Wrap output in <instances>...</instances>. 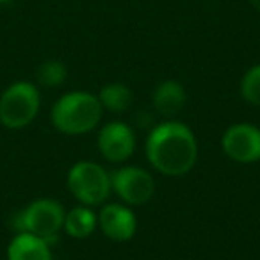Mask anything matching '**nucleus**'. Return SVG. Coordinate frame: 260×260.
<instances>
[{"mask_svg": "<svg viewBox=\"0 0 260 260\" xmlns=\"http://www.w3.org/2000/svg\"><path fill=\"white\" fill-rule=\"evenodd\" d=\"M40 91L30 82H15L0 96V123L18 130L30 125L40 112Z\"/></svg>", "mask_w": 260, "mask_h": 260, "instance_id": "nucleus-3", "label": "nucleus"}, {"mask_svg": "<svg viewBox=\"0 0 260 260\" xmlns=\"http://www.w3.org/2000/svg\"><path fill=\"white\" fill-rule=\"evenodd\" d=\"M102 107L107 109L111 112H123L130 107L132 104V93L125 84H109V86L102 87L100 94H98Z\"/></svg>", "mask_w": 260, "mask_h": 260, "instance_id": "nucleus-13", "label": "nucleus"}, {"mask_svg": "<svg viewBox=\"0 0 260 260\" xmlns=\"http://www.w3.org/2000/svg\"><path fill=\"white\" fill-rule=\"evenodd\" d=\"M98 226L111 241L123 242L136 235L138 219L128 207L111 203V205H105L98 214Z\"/></svg>", "mask_w": 260, "mask_h": 260, "instance_id": "nucleus-9", "label": "nucleus"}, {"mask_svg": "<svg viewBox=\"0 0 260 260\" xmlns=\"http://www.w3.org/2000/svg\"><path fill=\"white\" fill-rule=\"evenodd\" d=\"M8 260H52V251L48 241L29 232H20L9 242Z\"/></svg>", "mask_w": 260, "mask_h": 260, "instance_id": "nucleus-10", "label": "nucleus"}, {"mask_svg": "<svg viewBox=\"0 0 260 260\" xmlns=\"http://www.w3.org/2000/svg\"><path fill=\"white\" fill-rule=\"evenodd\" d=\"M221 146L234 162H256L260 160V128L248 123L232 125L223 134Z\"/></svg>", "mask_w": 260, "mask_h": 260, "instance_id": "nucleus-7", "label": "nucleus"}, {"mask_svg": "<svg viewBox=\"0 0 260 260\" xmlns=\"http://www.w3.org/2000/svg\"><path fill=\"white\" fill-rule=\"evenodd\" d=\"M66 75H68V70L62 64L61 61H55V59H50V61H45L38 66L36 72V79L41 86L45 87H57L61 86L66 80Z\"/></svg>", "mask_w": 260, "mask_h": 260, "instance_id": "nucleus-14", "label": "nucleus"}, {"mask_svg": "<svg viewBox=\"0 0 260 260\" xmlns=\"http://www.w3.org/2000/svg\"><path fill=\"white\" fill-rule=\"evenodd\" d=\"M111 184L116 194L128 205H145L155 192V180L148 171L136 166L119 168L111 175Z\"/></svg>", "mask_w": 260, "mask_h": 260, "instance_id": "nucleus-6", "label": "nucleus"}, {"mask_svg": "<svg viewBox=\"0 0 260 260\" xmlns=\"http://www.w3.org/2000/svg\"><path fill=\"white\" fill-rule=\"evenodd\" d=\"M153 105L159 114L166 118H173L185 105V91L182 84L175 80H164L153 91Z\"/></svg>", "mask_w": 260, "mask_h": 260, "instance_id": "nucleus-11", "label": "nucleus"}, {"mask_svg": "<svg viewBox=\"0 0 260 260\" xmlns=\"http://www.w3.org/2000/svg\"><path fill=\"white\" fill-rule=\"evenodd\" d=\"M98 226V216L89 207H75L64 216V232L73 239H86Z\"/></svg>", "mask_w": 260, "mask_h": 260, "instance_id": "nucleus-12", "label": "nucleus"}, {"mask_svg": "<svg viewBox=\"0 0 260 260\" xmlns=\"http://www.w3.org/2000/svg\"><path fill=\"white\" fill-rule=\"evenodd\" d=\"M68 189L82 205H100L111 194V175L98 162L80 160L68 171Z\"/></svg>", "mask_w": 260, "mask_h": 260, "instance_id": "nucleus-4", "label": "nucleus"}, {"mask_svg": "<svg viewBox=\"0 0 260 260\" xmlns=\"http://www.w3.org/2000/svg\"><path fill=\"white\" fill-rule=\"evenodd\" d=\"M98 150L109 162H125L136 150V136L121 121L107 123L98 134Z\"/></svg>", "mask_w": 260, "mask_h": 260, "instance_id": "nucleus-8", "label": "nucleus"}, {"mask_svg": "<svg viewBox=\"0 0 260 260\" xmlns=\"http://www.w3.org/2000/svg\"><path fill=\"white\" fill-rule=\"evenodd\" d=\"M64 209L57 200L40 198L25 207L16 217L20 232H29L32 235L50 241L64 224Z\"/></svg>", "mask_w": 260, "mask_h": 260, "instance_id": "nucleus-5", "label": "nucleus"}, {"mask_svg": "<svg viewBox=\"0 0 260 260\" xmlns=\"http://www.w3.org/2000/svg\"><path fill=\"white\" fill-rule=\"evenodd\" d=\"M146 157L159 173L182 177L189 173L198 159V143L192 130L178 121L155 126L146 139Z\"/></svg>", "mask_w": 260, "mask_h": 260, "instance_id": "nucleus-1", "label": "nucleus"}, {"mask_svg": "<svg viewBox=\"0 0 260 260\" xmlns=\"http://www.w3.org/2000/svg\"><path fill=\"white\" fill-rule=\"evenodd\" d=\"M249 4H251L253 8L258 9V11H260V0H249Z\"/></svg>", "mask_w": 260, "mask_h": 260, "instance_id": "nucleus-16", "label": "nucleus"}, {"mask_svg": "<svg viewBox=\"0 0 260 260\" xmlns=\"http://www.w3.org/2000/svg\"><path fill=\"white\" fill-rule=\"evenodd\" d=\"M102 107L98 96L86 91H73L61 96L52 107L54 126L68 136L87 134L102 119Z\"/></svg>", "mask_w": 260, "mask_h": 260, "instance_id": "nucleus-2", "label": "nucleus"}, {"mask_svg": "<svg viewBox=\"0 0 260 260\" xmlns=\"http://www.w3.org/2000/svg\"><path fill=\"white\" fill-rule=\"evenodd\" d=\"M241 94L248 104L260 107V64H255L244 73L241 80Z\"/></svg>", "mask_w": 260, "mask_h": 260, "instance_id": "nucleus-15", "label": "nucleus"}, {"mask_svg": "<svg viewBox=\"0 0 260 260\" xmlns=\"http://www.w3.org/2000/svg\"><path fill=\"white\" fill-rule=\"evenodd\" d=\"M15 0H0V6H6V4H11Z\"/></svg>", "mask_w": 260, "mask_h": 260, "instance_id": "nucleus-17", "label": "nucleus"}]
</instances>
